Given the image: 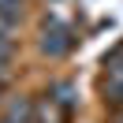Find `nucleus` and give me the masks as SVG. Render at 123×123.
<instances>
[{
	"label": "nucleus",
	"instance_id": "f257e3e1",
	"mask_svg": "<svg viewBox=\"0 0 123 123\" xmlns=\"http://www.w3.org/2000/svg\"><path fill=\"white\" fill-rule=\"evenodd\" d=\"M75 30H71L67 23H60V19H49L45 26H41V52L45 56H67L71 49H75Z\"/></svg>",
	"mask_w": 123,
	"mask_h": 123
},
{
	"label": "nucleus",
	"instance_id": "f03ea898",
	"mask_svg": "<svg viewBox=\"0 0 123 123\" xmlns=\"http://www.w3.org/2000/svg\"><path fill=\"white\" fill-rule=\"evenodd\" d=\"M34 112H37V101L34 97H11L0 123H34Z\"/></svg>",
	"mask_w": 123,
	"mask_h": 123
},
{
	"label": "nucleus",
	"instance_id": "7ed1b4c3",
	"mask_svg": "<svg viewBox=\"0 0 123 123\" xmlns=\"http://www.w3.org/2000/svg\"><path fill=\"white\" fill-rule=\"evenodd\" d=\"M67 108L63 105H56L52 97L45 93V101H37V112H34V123H67Z\"/></svg>",
	"mask_w": 123,
	"mask_h": 123
},
{
	"label": "nucleus",
	"instance_id": "20e7f679",
	"mask_svg": "<svg viewBox=\"0 0 123 123\" xmlns=\"http://www.w3.org/2000/svg\"><path fill=\"white\" fill-rule=\"evenodd\" d=\"M0 15L11 19V23H19L23 19V0H0Z\"/></svg>",
	"mask_w": 123,
	"mask_h": 123
},
{
	"label": "nucleus",
	"instance_id": "39448f33",
	"mask_svg": "<svg viewBox=\"0 0 123 123\" xmlns=\"http://www.w3.org/2000/svg\"><path fill=\"white\" fill-rule=\"evenodd\" d=\"M11 26H15L11 19H4V15H0V45H11Z\"/></svg>",
	"mask_w": 123,
	"mask_h": 123
},
{
	"label": "nucleus",
	"instance_id": "423d86ee",
	"mask_svg": "<svg viewBox=\"0 0 123 123\" xmlns=\"http://www.w3.org/2000/svg\"><path fill=\"white\" fill-rule=\"evenodd\" d=\"M0 90H4V78H0Z\"/></svg>",
	"mask_w": 123,
	"mask_h": 123
}]
</instances>
